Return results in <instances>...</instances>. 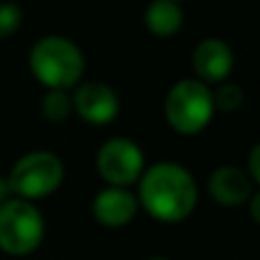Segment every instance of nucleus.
Instances as JSON below:
<instances>
[{
  "label": "nucleus",
  "mask_w": 260,
  "mask_h": 260,
  "mask_svg": "<svg viewBox=\"0 0 260 260\" xmlns=\"http://www.w3.org/2000/svg\"><path fill=\"white\" fill-rule=\"evenodd\" d=\"M199 187L194 176L176 162H157L139 176L137 203L157 221L178 224L197 208Z\"/></svg>",
  "instance_id": "f257e3e1"
},
{
  "label": "nucleus",
  "mask_w": 260,
  "mask_h": 260,
  "mask_svg": "<svg viewBox=\"0 0 260 260\" xmlns=\"http://www.w3.org/2000/svg\"><path fill=\"white\" fill-rule=\"evenodd\" d=\"M30 71L48 89L69 91L85 73V57L67 37H41L30 50Z\"/></svg>",
  "instance_id": "f03ea898"
},
{
  "label": "nucleus",
  "mask_w": 260,
  "mask_h": 260,
  "mask_svg": "<svg viewBox=\"0 0 260 260\" xmlns=\"http://www.w3.org/2000/svg\"><path fill=\"white\" fill-rule=\"evenodd\" d=\"M215 101L208 85L194 78L178 80L165 99V119L176 133L197 135L210 123Z\"/></svg>",
  "instance_id": "7ed1b4c3"
},
{
  "label": "nucleus",
  "mask_w": 260,
  "mask_h": 260,
  "mask_svg": "<svg viewBox=\"0 0 260 260\" xmlns=\"http://www.w3.org/2000/svg\"><path fill=\"white\" fill-rule=\"evenodd\" d=\"M46 221L39 208L23 199H7L0 206V251L27 256L44 242Z\"/></svg>",
  "instance_id": "20e7f679"
},
{
  "label": "nucleus",
  "mask_w": 260,
  "mask_h": 260,
  "mask_svg": "<svg viewBox=\"0 0 260 260\" xmlns=\"http://www.w3.org/2000/svg\"><path fill=\"white\" fill-rule=\"evenodd\" d=\"M64 180V165L55 153L50 151H32L18 157L7 176L9 194H16L23 201H37V199L50 197L59 189Z\"/></svg>",
  "instance_id": "39448f33"
},
{
  "label": "nucleus",
  "mask_w": 260,
  "mask_h": 260,
  "mask_svg": "<svg viewBox=\"0 0 260 260\" xmlns=\"http://www.w3.org/2000/svg\"><path fill=\"white\" fill-rule=\"evenodd\" d=\"M96 167L110 187L128 189L144 174V153L133 139L112 137L99 148Z\"/></svg>",
  "instance_id": "423d86ee"
},
{
  "label": "nucleus",
  "mask_w": 260,
  "mask_h": 260,
  "mask_svg": "<svg viewBox=\"0 0 260 260\" xmlns=\"http://www.w3.org/2000/svg\"><path fill=\"white\" fill-rule=\"evenodd\" d=\"M78 117L91 126H108L119 114V96L105 82H85L71 96Z\"/></svg>",
  "instance_id": "0eeeda50"
},
{
  "label": "nucleus",
  "mask_w": 260,
  "mask_h": 260,
  "mask_svg": "<svg viewBox=\"0 0 260 260\" xmlns=\"http://www.w3.org/2000/svg\"><path fill=\"white\" fill-rule=\"evenodd\" d=\"M233 50L221 39H203L197 44L192 53V67L197 73V80L206 82H224L233 71Z\"/></svg>",
  "instance_id": "6e6552de"
},
{
  "label": "nucleus",
  "mask_w": 260,
  "mask_h": 260,
  "mask_svg": "<svg viewBox=\"0 0 260 260\" xmlns=\"http://www.w3.org/2000/svg\"><path fill=\"white\" fill-rule=\"evenodd\" d=\"M137 197L123 187H105L96 194L91 203V215L99 224L108 229H121L130 224L137 215Z\"/></svg>",
  "instance_id": "1a4fd4ad"
},
{
  "label": "nucleus",
  "mask_w": 260,
  "mask_h": 260,
  "mask_svg": "<svg viewBox=\"0 0 260 260\" xmlns=\"http://www.w3.org/2000/svg\"><path fill=\"white\" fill-rule=\"evenodd\" d=\"M208 192H210L212 201L224 208L244 206L256 194L247 171L238 169V167H231V165L219 167V169L212 171L210 180H208Z\"/></svg>",
  "instance_id": "9d476101"
},
{
  "label": "nucleus",
  "mask_w": 260,
  "mask_h": 260,
  "mask_svg": "<svg viewBox=\"0 0 260 260\" xmlns=\"http://www.w3.org/2000/svg\"><path fill=\"white\" fill-rule=\"evenodd\" d=\"M144 25L155 37H174L183 27V9L174 0H153L144 12Z\"/></svg>",
  "instance_id": "9b49d317"
},
{
  "label": "nucleus",
  "mask_w": 260,
  "mask_h": 260,
  "mask_svg": "<svg viewBox=\"0 0 260 260\" xmlns=\"http://www.w3.org/2000/svg\"><path fill=\"white\" fill-rule=\"evenodd\" d=\"M73 112V103L69 91H57V89H48L46 96L41 99V114L53 123H62L69 119V114Z\"/></svg>",
  "instance_id": "f8f14e48"
},
{
  "label": "nucleus",
  "mask_w": 260,
  "mask_h": 260,
  "mask_svg": "<svg viewBox=\"0 0 260 260\" xmlns=\"http://www.w3.org/2000/svg\"><path fill=\"white\" fill-rule=\"evenodd\" d=\"M212 101H215V110L219 108L224 112H235L244 103V91L233 82H226L212 94Z\"/></svg>",
  "instance_id": "ddd939ff"
},
{
  "label": "nucleus",
  "mask_w": 260,
  "mask_h": 260,
  "mask_svg": "<svg viewBox=\"0 0 260 260\" xmlns=\"http://www.w3.org/2000/svg\"><path fill=\"white\" fill-rule=\"evenodd\" d=\"M23 23V9L16 3H0V39L12 37Z\"/></svg>",
  "instance_id": "4468645a"
},
{
  "label": "nucleus",
  "mask_w": 260,
  "mask_h": 260,
  "mask_svg": "<svg viewBox=\"0 0 260 260\" xmlns=\"http://www.w3.org/2000/svg\"><path fill=\"white\" fill-rule=\"evenodd\" d=\"M258 155H260V148L253 146L251 148V155H249V178H251V183H258L260 180V169H258Z\"/></svg>",
  "instance_id": "2eb2a0df"
},
{
  "label": "nucleus",
  "mask_w": 260,
  "mask_h": 260,
  "mask_svg": "<svg viewBox=\"0 0 260 260\" xmlns=\"http://www.w3.org/2000/svg\"><path fill=\"white\" fill-rule=\"evenodd\" d=\"M9 199V185H7V178L0 174V206Z\"/></svg>",
  "instance_id": "dca6fc26"
},
{
  "label": "nucleus",
  "mask_w": 260,
  "mask_h": 260,
  "mask_svg": "<svg viewBox=\"0 0 260 260\" xmlns=\"http://www.w3.org/2000/svg\"><path fill=\"white\" fill-rule=\"evenodd\" d=\"M144 260H169V258H162V256H151V258H144Z\"/></svg>",
  "instance_id": "f3484780"
},
{
  "label": "nucleus",
  "mask_w": 260,
  "mask_h": 260,
  "mask_svg": "<svg viewBox=\"0 0 260 260\" xmlns=\"http://www.w3.org/2000/svg\"><path fill=\"white\" fill-rule=\"evenodd\" d=\"M174 3H180V0H174Z\"/></svg>",
  "instance_id": "a211bd4d"
}]
</instances>
